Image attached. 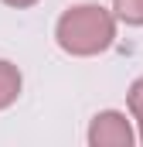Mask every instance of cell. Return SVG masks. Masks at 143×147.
I'll list each match as a JSON object with an SVG mask.
<instances>
[{
	"instance_id": "obj_1",
	"label": "cell",
	"mask_w": 143,
	"mask_h": 147,
	"mask_svg": "<svg viewBox=\"0 0 143 147\" xmlns=\"http://www.w3.org/2000/svg\"><path fill=\"white\" fill-rule=\"evenodd\" d=\"M116 14L102 3H75L55 21V45L72 58H92L112 48L116 41Z\"/></svg>"
},
{
	"instance_id": "obj_5",
	"label": "cell",
	"mask_w": 143,
	"mask_h": 147,
	"mask_svg": "<svg viewBox=\"0 0 143 147\" xmlns=\"http://www.w3.org/2000/svg\"><path fill=\"white\" fill-rule=\"evenodd\" d=\"M126 110L133 120H143V75L133 79V86L126 89Z\"/></svg>"
},
{
	"instance_id": "obj_4",
	"label": "cell",
	"mask_w": 143,
	"mask_h": 147,
	"mask_svg": "<svg viewBox=\"0 0 143 147\" xmlns=\"http://www.w3.org/2000/svg\"><path fill=\"white\" fill-rule=\"evenodd\" d=\"M112 14L130 28H143V0H112Z\"/></svg>"
},
{
	"instance_id": "obj_2",
	"label": "cell",
	"mask_w": 143,
	"mask_h": 147,
	"mask_svg": "<svg viewBox=\"0 0 143 147\" xmlns=\"http://www.w3.org/2000/svg\"><path fill=\"white\" fill-rule=\"evenodd\" d=\"M85 140H89V147H133L140 140V134L133 130V123L126 120V113L102 110V113L92 116Z\"/></svg>"
},
{
	"instance_id": "obj_3",
	"label": "cell",
	"mask_w": 143,
	"mask_h": 147,
	"mask_svg": "<svg viewBox=\"0 0 143 147\" xmlns=\"http://www.w3.org/2000/svg\"><path fill=\"white\" fill-rule=\"evenodd\" d=\"M21 86H24L21 69H17L14 62L0 58V110H7V106H14V103H17V96H21Z\"/></svg>"
},
{
	"instance_id": "obj_6",
	"label": "cell",
	"mask_w": 143,
	"mask_h": 147,
	"mask_svg": "<svg viewBox=\"0 0 143 147\" xmlns=\"http://www.w3.org/2000/svg\"><path fill=\"white\" fill-rule=\"evenodd\" d=\"M0 3H7V7H17V10H24V7H34L37 0H0Z\"/></svg>"
},
{
	"instance_id": "obj_7",
	"label": "cell",
	"mask_w": 143,
	"mask_h": 147,
	"mask_svg": "<svg viewBox=\"0 0 143 147\" xmlns=\"http://www.w3.org/2000/svg\"><path fill=\"white\" fill-rule=\"evenodd\" d=\"M136 127H140V144H143V120H136Z\"/></svg>"
}]
</instances>
